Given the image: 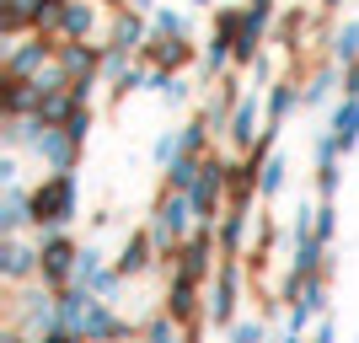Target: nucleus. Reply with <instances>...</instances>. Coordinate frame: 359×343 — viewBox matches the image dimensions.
<instances>
[{
    "label": "nucleus",
    "instance_id": "22",
    "mask_svg": "<svg viewBox=\"0 0 359 343\" xmlns=\"http://www.w3.org/2000/svg\"><path fill=\"white\" fill-rule=\"evenodd\" d=\"M327 129L338 135V145H344V156H354L359 150V97H338L327 113Z\"/></svg>",
    "mask_w": 359,
    "mask_h": 343
},
{
    "label": "nucleus",
    "instance_id": "16",
    "mask_svg": "<svg viewBox=\"0 0 359 343\" xmlns=\"http://www.w3.org/2000/svg\"><path fill=\"white\" fill-rule=\"evenodd\" d=\"M285 236H290V225H279L273 215H257L252 247H247V257H241L252 279H263V274H269V263H273V253H279V241H285Z\"/></svg>",
    "mask_w": 359,
    "mask_h": 343
},
{
    "label": "nucleus",
    "instance_id": "34",
    "mask_svg": "<svg viewBox=\"0 0 359 343\" xmlns=\"http://www.w3.org/2000/svg\"><path fill=\"white\" fill-rule=\"evenodd\" d=\"M247 81H252V91H269L273 81H279V75H273V54H269V48L257 54V65H252V70H247Z\"/></svg>",
    "mask_w": 359,
    "mask_h": 343
},
{
    "label": "nucleus",
    "instance_id": "35",
    "mask_svg": "<svg viewBox=\"0 0 359 343\" xmlns=\"http://www.w3.org/2000/svg\"><path fill=\"white\" fill-rule=\"evenodd\" d=\"M0 182H6V188L22 182V161H16V150H6V161H0Z\"/></svg>",
    "mask_w": 359,
    "mask_h": 343
},
{
    "label": "nucleus",
    "instance_id": "25",
    "mask_svg": "<svg viewBox=\"0 0 359 343\" xmlns=\"http://www.w3.org/2000/svg\"><path fill=\"white\" fill-rule=\"evenodd\" d=\"M135 91H150V65H145V60H135L129 70L118 75V81H113V86H107V102L118 107V102H129Z\"/></svg>",
    "mask_w": 359,
    "mask_h": 343
},
{
    "label": "nucleus",
    "instance_id": "26",
    "mask_svg": "<svg viewBox=\"0 0 359 343\" xmlns=\"http://www.w3.org/2000/svg\"><path fill=\"white\" fill-rule=\"evenodd\" d=\"M285 182H290V161L273 150L269 161H263V182H257V204H273V199L285 194Z\"/></svg>",
    "mask_w": 359,
    "mask_h": 343
},
{
    "label": "nucleus",
    "instance_id": "27",
    "mask_svg": "<svg viewBox=\"0 0 359 343\" xmlns=\"http://www.w3.org/2000/svg\"><path fill=\"white\" fill-rule=\"evenodd\" d=\"M150 32H161V38H194V22L177 6H156L150 11Z\"/></svg>",
    "mask_w": 359,
    "mask_h": 343
},
{
    "label": "nucleus",
    "instance_id": "7",
    "mask_svg": "<svg viewBox=\"0 0 359 343\" xmlns=\"http://www.w3.org/2000/svg\"><path fill=\"white\" fill-rule=\"evenodd\" d=\"M75 284H86L91 295H102V300H118L129 279L113 269V257H107L97 241H86V247H81V263H75Z\"/></svg>",
    "mask_w": 359,
    "mask_h": 343
},
{
    "label": "nucleus",
    "instance_id": "15",
    "mask_svg": "<svg viewBox=\"0 0 359 343\" xmlns=\"http://www.w3.org/2000/svg\"><path fill=\"white\" fill-rule=\"evenodd\" d=\"M0 279L11 284H38V241L22 236H0Z\"/></svg>",
    "mask_w": 359,
    "mask_h": 343
},
{
    "label": "nucleus",
    "instance_id": "10",
    "mask_svg": "<svg viewBox=\"0 0 359 343\" xmlns=\"http://www.w3.org/2000/svg\"><path fill=\"white\" fill-rule=\"evenodd\" d=\"M311 38H316V11L311 6H285L273 22V48L285 60H295V54H311Z\"/></svg>",
    "mask_w": 359,
    "mask_h": 343
},
{
    "label": "nucleus",
    "instance_id": "3",
    "mask_svg": "<svg viewBox=\"0 0 359 343\" xmlns=\"http://www.w3.org/2000/svg\"><path fill=\"white\" fill-rule=\"evenodd\" d=\"M247 263L241 257H220V269H215V279L204 284V295H210V328L215 332H231L241 322V290H247Z\"/></svg>",
    "mask_w": 359,
    "mask_h": 343
},
{
    "label": "nucleus",
    "instance_id": "36",
    "mask_svg": "<svg viewBox=\"0 0 359 343\" xmlns=\"http://www.w3.org/2000/svg\"><path fill=\"white\" fill-rule=\"evenodd\" d=\"M338 91H344V97H359V60L344 65V86H338Z\"/></svg>",
    "mask_w": 359,
    "mask_h": 343
},
{
    "label": "nucleus",
    "instance_id": "39",
    "mask_svg": "<svg viewBox=\"0 0 359 343\" xmlns=\"http://www.w3.org/2000/svg\"><path fill=\"white\" fill-rule=\"evenodd\" d=\"M273 343H306V332H290V328H285V332H279Z\"/></svg>",
    "mask_w": 359,
    "mask_h": 343
},
{
    "label": "nucleus",
    "instance_id": "20",
    "mask_svg": "<svg viewBox=\"0 0 359 343\" xmlns=\"http://www.w3.org/2000/svg\"><path fill=\"white\" fill-rule=\"evenodd\" d=\"M27 32H38V0H0V38L16 43Z\"/></svg>",
    "mask_w": 359,
    "mask_h": 343
},
{
    "label": "nucleus",
    "instance_id": "1",
    "mask_svg": "<svg viewBox=\"0 0 359 343\" xmlns=\"http://www.w3.org/2000/svg\"><path fill=\"white\" fill-rule=\"evenodd\" d=\"M81 215V177L75 172H43L32 182V231H70Z\"/></svg>",
    "mask_w": 359,
    "mask_h": 343
},
{
    "label": "nucleus",
    "instance_id": "13",
    "mask_svg": "<svg viewBox=\"0 0 359 343\" xmlns=\"http://www.w3.org/2000/svg\"><path fill=\"white\" fill-rule=\"evenodd\" d=\"M263 107H269V113H263V123H273V129H285L290 119H295L300 107H306V81H300V75H279V81H273L269 91H263Z\"/></svg>",
    "mask_w": 359,
    "mask_h": 343
},
{
    "label": "nucleus",
    "instance_id": "40",
    "mask_svg": "<svg viewBox=\"0 0 359 343\" xmlns=\"http://www.w3.org/2000/svg\"><path fill=\"white\" fill-rule=\"evenodd\" d=\"M129 6H140V11H156V6H161V0H129Z\"/></svg>",
    "mask_w": 359,
    "mask_h": 343
},
{
    "label": "nucleus",
    "instance_id": "37",
    "mask_svg": "<svg viewBox=\"0 0 359 343\" xmlns=\"http://www.w3.org/2000/svg\"><path fill=\"white\" fill-rule=\"evenodd\" d=\"M113 220H118V209H97V215H91V231H107V225H113Z\"/></svg>",
    "mask_w": 359,
    "mask_h": 343
},
{
    "label": "nucleus",
    "instance_id": "28",
    "mask_svg": "<svg viewBox=\"0 0 359 343\" xmlns=\"http://www.w3.org/2000/svg\"><path fill=\"white\" fill-rule=\"evenodd\" d=\"M198 156H177V161L161 172V188H172V194H194V182H198Z\"/></svg>",
    "mask_w": 359,
    "mask_h": 343
},
{
    "label": "nucleus",
    "instance_id": "32",
    "mask_svg": "<svg viewBox=\"0 0 359 343\" xmlns=\"http://www.w3.org/2000/svg\"><path fill=\"white\" fill-rule=\"evenodd\" d=\"M316 241H338V199H322L316 204Z\"/></svg>",
    "mask_w": 359,
    "mask_h": 343
},
{
    "label": "nucleus",
    "instance_id": "41",
    "mask_svg": "<svg viewBox=\"0 0 359 343\" xmlns=\"http://www.w3.org/2000/svg\"><path fill=\"white\" fill-rule=\"evenodd\" d=\"M188 6H194V11H215V0H188Z\"/></svg>",
    "mask_w": 359,
    "mask_h": 343
},
{
    "label": "nucleus",
    "instance_id": "6",
    "mask_svg": "<svg viewBox=\"0 0 359 343\" xmlns=\"http://www.w3.org/2000/svg\"><path fill=\"white\" fill-rule=\"evenodd\" d=\"M54 54H60V38H54V32H27V38L6 43V75L38 81L43 70H54Z\"/></svg>",
    "mask_w": 359,
    "mask_h": 343
},
{
    "label": "nucleus",
    "instance_id": "23",
    "mask_svg": "<svg viewBox=\"0 0 359 343\" xmlns=\"http://www.w3.org/2000/svg\"><path fill=\"white\" fill-rule=\"evenodd\" d=\"M140 343H188V328H182L166 306H156V311L140 322Z\"/></svg>",
    "mask_w": 359,
    "mask_h": 343
},
{
    "label": "nucleus",
    "instance_id": "14",
    "mask_svg": "<svg viewBox=\"0 0 359 343\" xmlns=\"http://www.w3.org/2000/svg\"><path fill=\"white\" fill-rule=\"evenodd\" d=\"M32 156L43 161V172H75V166H81V156H86V145H81V140H70L65 129H48V123H43V135L32 140Z\"/></svg>",
    "mask_w": 359,
    "mask_h": 343
},
{
    "label": "nucleus",
    "instance_id": "12",
    "mask_svg": "<svg viewBox=\"0 0 359 343\" xmlns=\"http://www.w3.org/2000/svg\"><path fill=\"white\" fill-rule=\"evenodd\" d=\"M107 43L129 48V54H140V48L150 43V11H140V6H107Z\"/></svg>",
    "mask_w": 359,
    "mask_h": 343
},
{
    "label": "nucleus",
    "instance_id": "5",
    "mask_svg": "<svg viewBox=\"0 0 359 343\" xmlns=\"http://www.w3.org/2000/svg\"><path fill=\"white\" fill-rule=\"evenodd\" d=\"M225 177H231V156H225L220 145L204 156V166H198V182H194V215H198V225H220V215H225Z\"/></svg>",
    "mask_w": 359,
    "mask_h": 343
},
{
    "label": "nucleus",
    "instance_id": "29",
    "mask_svg": "<svg viewBox=\"0 0 359 343\" xmlns=\"http://www.w3.org/2000/svg\"><path fill=\"white\" fill-rule=\"evenodd\" d=\"M327 60H338V65H354V60H359V16H348L344 27L332 32V43H327Z\"/></svg>",
    "mask_w": 359,
    "mask_h": 343
},
{
    "label": "nucleus",
    "instance_id": "8",
    "mask_svg": "<svg viewBox=\"0 0 359 343\" xmlns=\"http://www.w3.org/2000/svg\"><path fill=\"white\" fill-rule=\"evenodd\" d=\"M140 60H145L150 70L188 75L198 60H204V43H194V38H161V32H150V43L140 48Z\"/></svg>",
    "mask_w": 359,
    "mask_h": 343
},
{
    "label": "nucleus",
    "instance_id": "31",
    "mask_svg": "<svg viewBox=\"0 0 359 343\" xmlns=\"http://www.w3.org/2000/svg\"><path fill=\"white\" fill-rule=\"evenodd\" d=\"M273 332H269V322H263V316H241L236 328L225 332V343H269Z\"/></svg>",
    "mask_w": 359,
    "mask_h": 343
},
{
    "label": "nucleus",
    "instance_id": "19",
    "mask_svg": "<svg viewBox=\"0 0 359 343\" xmlns=\"http://www.w3.org/2000/svg\"><path fill=\"white\" fill-rule=\"evenodd\" d=\"M0 113H6V119H32V113H38V81L6 75V86H0Z\"/></svg>",
    "mask_w": 359,
    "mask_h": 343
},
{
    "label": "nucleus",
    "instance_id": "30",
    "mask_svg": "<svg viewBox=\"0 0 359 343\" xmlns=\"http://www.w3.org/2000/svg\"><path fill=\"white\" fill-rule=\"evenodd\" d=\"M60 129H65L70 140H81V145H86V140H91V129H97V107H91V102H81V107L70 113V119L60 123Z\"/></svg>",
    "mask_w": 359,
    "mask_h": 343
},
{
    "label": "nucleus",
    "instance_id": "18",
    "mask_svg": "<svg viewBox=\"0 0 359 343\" xmlns=\"http://www.w3.org/2000/svg\"><path fill=\"white\" fill-rule=\"evenodd\" d=\"M22 231H32V188L11 182L0 194V236H22Z\"/></svg>",
    "mask_w": 359,
    "mask_h": 343
},
{
    "label": "nucleus",
    "instance_id": "4",
    "mask_svg": "<svg viewBox=\"0 0 359 343\" xmlns=\"http://www.w3.org/2000/svg\"><path fill=\"white\" fill-rule=\"evenodd\" d=\"M75 263H81V241L70 231H38V284L48 290L75 284Z\"/></svg>",
    "mask_w": 359,
    "mask_h": 343
},
{
    "label": "nucleus",
    "instance_id": "24",
    "mask_svg": "<svg viewBox=\"0 0 359 343\" xmlns=\"http://www.w3.org/2000/svg\"><path fill=\"white\" fill-rule=\"evenodd\" d=\"M150 97H156L161 107H188V102H194V86H188V75L150 70Z\"/></svg>",
    "mask_w": 359,
    "mask_h": 343
},
{
    "label": "nucleus",
    "instance_id": "33",
    "mask_svg": "<svg viewBox=\"0 0 359 343\" xmlns=\"http://www.w3.org/2000/svg\"><path fill=\"white\" fill-rule=\"evenodd\" d=\"M338 188H344V161H322V166H316V194L338 199Z\"/></svg>",
    "mask_w": 359,
    "mask_h": 343
},
{
    "label": "nucleus",
    "instance_id": "2",
    "mask_svg": "<svg viewBox=\"0 0 359 343\" xmlns=\"http://www.w3.org/2000/svg\"><path fill=\"white\" fill-rule=\"evenodd\" d=\"M150 236H156V247H161V263L172 253H177L182 241L194 236V225H198V215H194V199L188 194H172V188H161L156 194V204H150Z\"/></svg>",
    "mask_w": 359,
    "mask_h": 343
},
{
    "label": "nucleus",
    "instance_id": "38",
    "mask_svg": "<svg viewBox=\"0 0 359 343\" xmlns=\"http://www.w3.org/2000/svg\"><path fill=\"white\" fill-rule=\"evenodd\" d=\"M316 11H327V16H338V11H344V0H316Z\"/></svg>",
    "mask_w": 359,
    "mask_h": 343
},
{
    "label": "nucleus",
    "instance_id": "17",
    "mask_svg": "<svg viewBox=\"0 0 359 343\" xmlns=\"http://www.w3.org/2000/svg\"><path fill=\"white\" fill-rule=\"evenodd\" d=\"M252 209H225L220 225H215V236H220V257H247L252 247Z\"/></svg>",
    "mask_w": 359,
    "mask_h": 343
},
{
    "label": "nucleus",
    "instance_id": "9",
    "mask_svg": "<svg viewBox=\"0 0 359 343\" xmlns=\"http://www.w3.org/2000/svg\"><path fill=\"white\" fill-rule=\"evenodd\" d=\"M161 306L177 316L182 328L210 322V295H204V284H198V279H182V274H166V295H161Z\"/></svg>",
    "mask_w": 359,
    "mask_h": 343
},
{
    "label": "nucleus",
    "instance_id": "11",
    "mask_svg": "<svg viewBox=\"0 0 359 343\" xmlns=\"http://www.w3.org/2000/svg\"><path fill=\"white\" fill-rule=\"evenodd\" d=\"M113 269L123 274V279H145L150 269H161V247H156V236H150V225H140V231H129L118 247V257H113Z\"/></svg>",
    "mask_w": 359,
    "mask_h": 343
},
{
    "label": "nucleus",
    "instance_id": "21",
    "mask_svg": "<svg viewBox=\"0 0 359 343\" xmlns=\"http://www.w3.org/2000/svg\"><path fill=\"white\" fill-rule=\"evenodd\" d=\"M102 27V6L97 0H70L60 16V38H97Z\"/></svg>",
    "mask_w": 359,
    "mask_h": 343
}]
</instances>
